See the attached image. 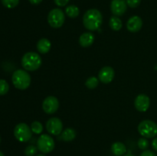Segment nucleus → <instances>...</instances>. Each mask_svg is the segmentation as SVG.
I'll use <instances>...</instances> for the list:
<instances>
[{
    "label": "nucleus",
    "instance_id": "nucleus-1",
    "mask_svg": "<svg viewBox=\"0 0 157 156\" xmlns=\"http://www.w3.org/2000/svg\"><path fill=\"white\" fill-rule=\"evenodd\" d=\"M103 22V16L101 12L96 9L87 10L83 16V24L89 31H96L100 28Z\"/></svg>",
    "mask_w": 157,
    "mask_h": 156
},
{
    "label": "nucleus",
    "instance_id": "nucleus-2",
    "mask_svg": "<svg viewBox=\"0 0 157 156\" xmlns=\"http://www.w3.org/2000/svg\"><path fill=\"white\" fill-rule=\"evenodd\" d=\"M42 60L41 56L35 52H27L21 58V66L28 71H35L41 65Z\"/></svg>",
    "mask_w": 157,
    "mask_h": 156
},
{
    "label": "nucleus",
    "instance_id": "nucleus-3",
    "mask_svg": "<svg viewBox=\"0 0 157 156\" xmlns=\"http://www.w3.org/2000/svg\"><path fill=\"white\" fill-rule=\"evenodd\" d=\"M12 81L15 88L20 90H25L30 86L31 76L27 71L19 69L12 73Z\"/></svg>",
    "mask_w": 157,
    "mask_h": 156
},
{
    "label": "nucleus",
    "instance_id": "nucleus-4",
    "mask_svg": "<svg viewBox=\"0 0 157 156\" xmlns=\"http://www.w3.org/2000/svg\"><path fill=\"white\" fill-rule=\"evenodd\" d=\"M138 132L147 139H152L157 136V124L150 119H146L138 125Z\"/></svg>",
    "mask_w": 157,
    "mask_h": 156
},
{
    "label": "nucleus",
    "instance_id": "nucleus-5",
    "mask_svg": "<svg viewBox=\"0 0 157 156\" xmlns=\"http://www.w3.org/2000/svg\"><path fill=\"white\" fill-rule=\"evenodd\" d=\"M32 131L31 127L26 123H18L14 128V136L15 139L21 142H29L32 137Z\"/></svg>",
    "mask_w": 157,
    "mask_h": 156
},
{
    "label": "nucleus",
    "instance_id": "nucleus-6",
    "mask_svg": "<svg viewBox=\"0 0 157 156\" xmlns=\"http://www.w3.org/2000/svg\"><path fill=\"white\" fill-rule=\"evenodd\" d=\"M65 21V15L61 9H54L50 11L48 15V21L51 27L59 28L64 24Z\"/></svg>",
    "mask_w": 157,
    "mask_h": 156
},
{
    "label": "nucleus",
    "instance_id": "nucleus-7",
    "mask_svg": "<svg viewBox=\"0 0 157 156\" xmlns=\"http://www.w3.org/2000/svg\"><path fill=\"white\" fill-rule=\"evenodd\" d=\"M55 146L53 138L48 134H42L37 140V148L43 154L52 152Z\"/></svg>",
    "mask_w": 157,
    "mask_h": 156
},
{
    "label": "nucleus",
    "instance_id": "nucleus-8",
    "mask_svg": "<svg viewBox=\"0 0 157 156\" xmlns=\"http://www.w3.org/2000/svg\"><path fill=\"white\" fill-rule=\"evenodd\" d=\"M46 129L50 134L58 136L62 132L63 123L60 119L57 117L50 118L46 122Z\"/></svg>",
    "mask_w": 157,
    "mask_h": 156
},
{
    "label": "nucleus",
    "instance_id": "nucleus-9",
    "mask_svg": "<svg viewBox=\"0 0 157 156\" xmlns=\"http://www.w3.org/2000/svg\"><path fill=\"white\" fill-rule=\"evenodd\" d=\"M59 108V101L55 96H49L44 99L42 102V109L47 114H53Z\"/></svg>",
    "mask_w": 157,
    "mask_h": 156
},
{
    "label": "nucleus",
    "instance_id": "nucleus-10",
    "mask_svg": "<svg viewBox=\"0 0 157 156\" xmlns=\"http://www.w3.org/2000/svg\"><path fill=\"white\" fill-rule=\"evenodd\" d=\"M127 9L126 0H112L110 3V10L116 16H122Z\"/></svg>",
    "mask_w": 157,
    "mask_h": 156
},
{
    "label": "nucleus",
    "instance_id": "nucleus-11",
    "mask_svg": "<svg viewBox=\"0 0 157 156\" xmlns=\"http://www.w3.org/2000/svg\"><path fill=\"white\" fill-rule=\"evenodd\" d=\"M115 76L114 70L110 66L102 67L98 73V79L104 84H109L113 80Z\"/></svg>",
    "mask_w": 157,
    "mask_h": 156
},
{
    "label": "nucleus",
    "instance_id": "nucleus-12",
    "mask_svg": "<svg viewBox=\"0 0 157 156\" xmlns=\"http://www.w3.org/2000/svg\"><path fill=\"white\" fill-rule=\"evenodd\" d=\"M150 105V99L146 94H139L134 100V106L140 112H146Z\"/></svg>",
    "mask_w": 157,
    "mask_h": 156
},
{
    "label": "nucleus",
    "instance_id": "nucleus-13",
    "mask_svg": "<svg viewBox=\"0 0 157 156\" xmlns=\"http://www.w3.org/2000/svg\"><path fill=\"white\" fill-rule=\"evenodd\" d=\"M143 20L138 15L130 17L127 22V28L130 32H137L142 28Z\"/></svg>",
    "mask_w": 157,
    "mask_h": 156
},
{
    "label": "nucleus",
    "instance_id": "nucleus-14",
    "mask_svg": "<svg viewBox=\"0 0 157 156\" xmlns=\"http://www.w3.org/2000/svg\"><path fill=\"white\" fill-rule=\"evenodd\" d=\"M95 36L91 32H84L80 36L79 44L83 47H88L94 42Z\"/></svg>",
    "mask_w": 157,
    "mask_h": 156
},
{
    "label": "nucleus",
    "instance_id": "nucleus-15",
    "mask_svg": "<svg viewBox=\"0 0 157 156\" xmlns=\"http://www.w3.org/2000/svg\"><path fill=\"white\" fill-rule=\"evenodd\" d=\"M52 47L51 41L47 38H41L37 43V49L40 54H47Z\"/></svg>",
    "mask_w": 157,
    "mask_h": 156
},
{
    "label": "nucleus",
    "instance_id": "nucleus-16",
    "mask_svg": "<svg viewBox=\"0 0 157 156\" xmlns=\"http://www.w3.org/2000/svg\"><path fill=\"white\" fill-rule=\"evenodd\" d=\"M111 151L116 156H124L127 152V147L121 142H114L111 145Z\"/></svg>",
    "mask_w": 157,
    "mask_h": 156
},
{
    "label": "nucleus",
    "instance_id": "nucleus-17",
    "mask_svg": "<svg viewBox=\"0 0 157 156\" xmlns=\"http://www.w3.org/2000/svg\"><path fill=\"white\" fill-rule=\"evenodd\" d=\"M76 131L71 128H67L61 132V139L64 142H71L76 138Z\"/></svg>",
    "mask_w": 157,
    "mask_h": 156
},
{
    "label": "nucleus",
    "instance_id": "nucleus-18",
    "mask_svg": "<svg viewBox=\"0 0 157 156\" xmlns=\"http://www.w3.org/2000/svg\"><path fill=\"white\" fill-rule=\"evenodd\" d=\"M109 25H110V28L112 30L117 32V31H120L122 28L123 23L119 17L113 15V16L110 17V21H109Z\"/></svg>",
    "mask_w": 157,
    "mask_h": 156
},
{
    "label": "nucleus",
    "instance_id": "nucleus-19",
    "mask_svg": "<svg viewBox=\"0 0 157 156\" xmlns=\"http://www.w3.org/2000/svg\"><path fill=\"white\" fill-rule=\"evenodd\" d=\"M65 13L69 18H77L79 15L80 13L79 8L78 6H75V5H71V6H68L66 7Z\"/></svg>",
    "mask_w": 157,
    "mask_h": 156
},
{
    "label": "nucleus",
    "instance_id": "nucleus-20",
    "mask_svg": "<svg viewBox=\"0 0 157 156\" xmlns=\"http://www.w3.org/2000/svg\"><path fill=\"white\" fill-rule=\"evenodd\" d=\"M98 84H99V81L96 76H90L85 81V86L90 90L96 88L98 86Z\"/></svg>",
    "mask_w": 157,
    "mask_h": 156
},
{
    "label": "nucleus",
    "instance_id": "nucleus-21",
    "mask_svg": "<svg viewBox=\"0 0 157 156\" xmlns=\"http://www.w3.org/2000/svg\"><path fill=\"white\" fill-rule=\"evenodd\" d=\"M31 129L35 134H41L43 131V125L38 121H34L31 124Z\"/></svg>",
    "mask_w": 157,
    "mask_h": 156
},
{
    "label": "nucleus",
    "instance_id": "nucleus-22",
    "mask_svg": "<svg viewBox=\"0 0 157 156\" xmlns=\"http://www.w3.org/2000/svg\"><path fill=\"white\" fill-rule=\"evenodd\" d=\"M9 90V85L7 81L0 79V96L6 95Z\"/></svg>",
    "mask_w": 157,
    "mask_h": 156
},
{
    "label": "nucleus",
    "instance_id": "nucleus-23",
    "mask_svg": "<svg viewBox=\"0 0 157 156\" xmlns=\"http://www.w3.org/2000/svg\"><path fill=\"white\" fill-rule=\"evenodd\" d=\"M3 6L7 9H14L19 3V0H2Z\"/></svg>",
    "mask_w": 157,
    "mask_h": 156
},
{
    "label": "nucleus",
    "instance_id": "nucleus-24",
    "mask_svg": "<svg viewBox=\"0 0 157 156\" xmlns=\"http://www.w3.org/2000/svg\"><path fill=\"white\" fill-rule=\"evenodd\" d=\"M38 150V148L35 145H29L25 148L24 152L26 156H35Z\"/></svg>",
    "mask_w": 157,
    "mask_h": 156
},
{
    "label": "nucleus",
    "instance_id": "nucleus-25",
    "mask_svg": "<svg viewBox=\"0 0 157 156\" xmlns=\"http://www.w3.org/2000/svg\"><path fill=\"white\" fill-rule=\"evenodd\" d=\"M137 145L140 149L147 150L149 147V141L147 140V138H141L138 140Z\"/></svg>",
    "mask_w": 157,
    "mask_h": 156
},
{
    "label": "nucleus",
    "instance_id": "nucleus-26",
    "mask_svg": "<svg viewBox=\"0 0 157 156\" xmlns=\"http://www.w3.org/2000/svg\"><path fill=\"white\" fill-rule=\"evenodd\" d=\"M126 2H127V4L129 7L134 9V8L138 7L140 6L141 0H126Z\"/></svg>",
    "mask_w": 157,
    "mask_h": 156
},
{
    "label": "nucleus",
    "instance_id": "nucleus-27",
    "mask_svg": "<svg viewBox=\"0 0 157 156\" xmlns=\"http://www.w3.org/2000/svg\"><path fill=\"white\" fill-rule=\"evenodd\" d=\"M55 3L59 7H64L65 6L67 3L69 2L70 0H54Z\"/></svg>",
    "mask_w": 157,
    "mask_h": 156
},
{
    "label": "nucleus",
    "instance_id": "nucleus-28",
    "mask_svg": "<svg viewBox=\"0 0 157 156\" xmlns=\"http://www.w3.org/2000/svg\"><path fill=\"white\" fill-rule=\"evenodd\" d=\"M140 156H156V154L153 151H150V150H144Z\"/></svg>",
    "mask_w": 157,
    "mask_h": 156
},
{
    "label": "nucleus",
    "instance_id": "nucleus-29",
    "mask_svg": "<svg viewBox=\"0 0 157 156\" xmlns=\"http://www.w3.org/2000/svg\"><path fill=\"white\" fill-rule=\"evenodd\" d=\"M152 147H153L154 151H157V138H155L152 142Z\"/></svg>",
    "mask_w": 157,
    "mask_h": 156
},
{
    "label": "nucleus",
    "instance_id": "nucleus-30",
    "mask_svg": "<svg viewBox=\"0 0 157 156\" xmlns=\"http://www.w3.org/2000/svg\"><path fill=\"white\" fill-rule=\"evenodd\" d=\"M29 1L32 5H38L42 2V0H29Z\"/></svg>",
    "mask_w": 157,
    "mask_h": 156
},
{
    "label": "nucleus",
    "instance_id": "nucleus-31",
    "mask_svg": "<svg viewBox=\"0 0 157 156\" xmlns=\"http://www.w3.org/2000/svg\"><path fill=\"white\" fill-rule=\"evenodd\" d=\"M124 156H134V155H133V154H124Z\"/></svg>",
    "mask_w": 157,
    "mask_h": 156
},
{
    "label": "nucleus",
    "instance_id": "nucleus-32",
    "mask_svg": "<svg viewBox=\"0 0 157 156\" xmlns=\"http://www.w3.org/2000/svg\"><path fill=\"white\" fill-rule=\"evenodd\" d=\"M0 156H5V155H4V154H3V153L1 151H0Z\"/></svg>",
    "mask_w": 157,
    "mask_h": 156
},
{
    "label": "nucleus",
    "instance_id": "nucleus-33",
    "mask_svg": "<svg viewBox=\"0 0 157 156\" xmlns=\"http://www.w3.org/2000/svg\"><path fill=\"white\" fill-rule=\"evenodd\" d=\"M36 156H45V155H44V154H38V155H36Z\"/></svg>",
    "mask_w": 157,
    "mask_h": 156
},
{
    "label": "nucleus",
    "instance_id": "nucleus-34",
    "mask_svg": "<svg viewBox=\"0 0 157 156\" xmlns=\"http://www.w3.org/2000/svg\"><path fill=\"white\" fill-rule=\"evenodd\" d=\"M0 142H1V138H0Z\"/></svg>",
    "mask_w": 157,
    "mask_h": 156
}]
</instances>
